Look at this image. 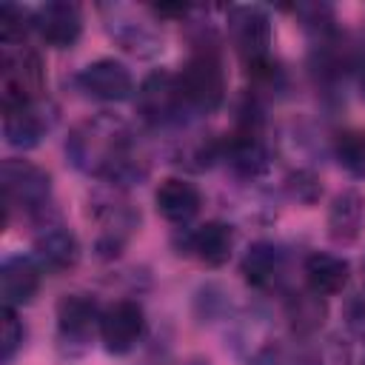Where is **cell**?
Instances as JSON below:
<instances>
[{
    "label": "cell",
    "instance_id": "cell-7",
    "mask_svg": "<svg viewBox=\"0 0 365 365\" xmlns=\"http://www.w3.org/2000/svg\"><path fill=\"white\" fill-rule=\"evenodd\" d=\"M228 37L242 57L248 74L274 63L271 57V17L259 6H234L228 9Z\"/></svg>",
    "mask_w": 365,
    "mask_h": 365
},
{
    "label": "cell",
    "instance_id": "cell-29",
    "mask_svg": "<svg viewBox=\"0 0 365 365\" xmlns=\"http://www.w3.org/2000/svg\"><path fill=\"white\" fill-rule=\"evenodd\" d=\"M356 83H359V91H362V97H365V60L356 66Z\"/></svg>",
    "mask_w": 365,
    "mask_h": 365
},
{
    "label": "cell",
    "instance_id": "cell-1",
    "mask_svg": "<svg viewBox=\"0 0 365 365\" xmlns=\"http://www.w3.org/2000/svg\"><path fill=\"white\" fill-rule=\"evenodd\" d=\"M66 157L77 171L114 188L134 185L148 174V154L137 131L117 114H94L77 123L66 140Z\"/></svg>",
    "mask_w": 365,
    "mask_h": 365
},
{
    "label": "cell",
    "instance_id": "cell-26",
    "mask_svg": "<svg viewBox=\"0 0 365 365\" xmlns=\"http://www.w3.org/2000/svg\"><path fill=\"white\" fill-rule=\"evenodd\" d=\"M311 365H351V351L345 342H339L336 336H328L325 342L317 345V351L311 354Z\"/></svg>",
    "mask_w": 365,
    "mask_h": 365
},
{
    "label": "cell",
    "instance_id": "cell-14",
    "mask_svg": "<svg viewBox=\"0 0 365 365\" xmlns=\"http://www.w3.org/2000/svg\"><path fill=\"white\" fill-rule=\"evenodd\" d=\"M34 31L51 48H71L83 34V11L68 0H48L34 9Z\"/></svg>",
    "mask_w": 365,
    "mask_h": 365
},
{
    "label": "cell",
    "instance_id": "cell-2",
    "mask_svg": "<svg viewBox=\"0 0 365 365\" xmlns=\"http://www.w3.org/2000/svg\"><path fill=\"white\" fill-rule=\"evenodd\" d=\"M0 188H3V225L9 222V214L14 208L29 214L37 225L57 220L51 211V177L46 168L29 160H14V157L3 160Z\"/></svg>",
    "mask_w": 365,
    "mask_h": 365
},
{
    "label": "cell",
    "instance_id": "cell-31",
    "mask_svg": "<svg viewBox=\"0 0 365 365\" xmlns=\"http://www.w3.org/2000/svg\"><path fill=\"white\" fill-rule=\"evenodd\" d=\"M362 365H365V362H362Z\"/></svg>",
    "mask_w": 365,
    "mask_h": 365
},
{
    "label": "cell",
    "instance_id": "cell-18",
    "mask_svg": "<svg viewBox=\"0 0 365 365\" xmlns=\"http://www.w3.org/2000/svg\"><path fill=\"white\" fill-rule=\"evenodd\" d=\"M154 205L168 222L188 225L202 205V194L194 182H188L182 177H168L160 182V188L154 194Z\"/></svg>",
    "mask_w": 365,
    "mask_h": 365
},
{
    "label": "cell",
    "instance_id": "cell-27",
    "mask_svg": "<svg viewBox=\"0 0 365 365\" xmlns=\"http://www.w3.org/2000/svg\"><path fill=\"white\" fill-rule=\"evenodd\" d=\"M288 191H291L294 200L311 205V202L322 194V185H319V180H317L311 171H297V174L288 177Z\"/></svg>",
    "mask_w": 365,
    "mask_h": 365
},
{
    "label": "cell",
    "instance_id": "cell-10",
    "mask_svg": "<svg viewBox=\"0 0 365 365\" xmlns=\"http://www.w3.org/2000/svg\"><path fill=\"white\" fill-rule=\"evenodd\" d=\"M145 334V311L134 299H117L108 308H103L100 317V342L108 354H128L137 348V342Z\"/></svg>",
    "mask_w": 365,
    "mask_h": 365
},
{
    "label": "cell",
    "instance_id": "cell-30",
    "mask_svg": "<svg viewBox=\"0 0 365 365\" xmlns=\"http://www.w3.org/2000/svg\"><path fill=\"white\" fill-rule=\"evenodd\" d=\"M362 277H365V262H362Z\"/></svg>",
    "mask_w": 365,
    "mask_h": 365
},
{
    "label": "cell",
    "instance_id": "cell-12",
    "mask_svg": "<svg viewBox=\"0 0 365 365\" xmlns=\"http://www.w3.org/2000/svg\"><path fill=\"white\" fill-rule=\"evenodd\" d=\"M54 120V106L43 97L14 108H3V137L11 148H34L51 131Z\"/></svg>",
    "mask_w": 365,
    "mask_h": 365
},
{
    "label": "cell",
    "instance_id": "cell-20",
    "mask_svg": "<svg viewBox=\"0 0 365 365\" xmlns=\"http://www.w3.org/2000/svg\"><path fill=\"white\" fill-rule=\"evenodd\" d=\"M365 220V197L356 188H345L334 197L328 208V234L334 242H354L362 231Z\"/></svg>",
    "mask_w": 365,
    "mask_h": 365
},
{
    "label": "cell",
    "instance_id": "cell-5",
    "mask_svg": "<svg viewBox=\"0 0 365 365\" xmlns=\"http://www.w3.org/2000/svg\"><path fill=\"white\" fill-rule=\"evenodd\" d=\"M43 63L26 43H9L0 51V97L3 108H14L43 97Z\"/></svg>",
    "mask_w": 365,
    "mask_h": 365
},
{
    "label": "cell",
    "instance_id": "cell-24",
    "mask_svg": "<svg viewBox=\"0 0 365 365\" xmlns=\"http://www.w3.org/2000/svg\"><path fill=\"white\" fill-rule=\"evenodd\" d=\"M336 160L354 177H365V131H345L336 137Z\"/></svg>",
    "mask_w": 365,
    "mask_h": 365
},
{
    "label": "cell",
    "instance_id": "cell-28",
    "mask_svg": "<svg viewBox=\"0 0 365 365\" xmlns=\"http://www.w3.org/2000/svg\"><path fill=\"white\" fill-rule=\"evenodd\" d=\"M345 317H348V328H351L354 334L365 336V299H362V297H356V299L348 302Z\"/></svg>",
    "mask_w": 365,
    "mask_h": 365
},
{
    "label": "cell",
    "instance_id": "cell-4",
    "mask_svg": "<svg viewBox=\"0 0 365 365\" xmlns=\"http://www.w3.org/2000/svg\"><path fill=\"white\" fill-rule=\"evenodd\" d=\"M134 103H137V114L151 128L182 125L185 114H191L185 106L182 88H180V77L174 71H165V68H157V71L143 77V83L137 86Z\"/></svg>",
    "mask_w": 365,
    "mask_h": 365
},
{
    "label": "cell",
    "instance_id": "cell-9",
    "mask_svg": "<svg viewBox=\"0 0 365 365\" xmlns=\"http://www.w3.org/2000/svg\"><path fill=\"white\" fill-rule=\"evenodd\" d=\"M234 345L248 365H288V348L262 314H248L237 322Z\"/></svg>",
    "mask_w": 365,
    "mask_h": 365
},
{
    "label": "cell",
    "instance_id": "cell-6",
    "mask_svg": "<svg viewBox=\"0 0 365 365\" xmlns=\"http://www.w3.org/2000/svg\"><path fill=\"white\" fill-rule=\"evenodd\" d=\"M91 217L100 225L97 254L103 259H114L123 251L125 240L140 225L137 208L125 200L123 188H114V185H108V191H97L94 194V200H91Z\"/></svg>",
    "mask_w": 365,
    "mask_h": 365
},
{
    "label": "cell",
    "instance_id": "cell-17",
    "mask_svg": "<svg viewBox=\"0 0 365 365\" xmlns=\"http://www.w3.org/2000/svg\"><path fill=\"white\" fill-rule=\"evenodd\" d=\"M180 248L211 268L225 265L231 251H234V228L228 222H220V220L202 222L197 228H185Z\"/></svg>",
    "mask_w": 365,
    "mask_h": 365
},
{
    "label": "cell",
    "instance_id": "cell-13",
    "mask_svg": "<svg viewBox=\"0 0 365 365\" xmlns=\"http://www.w3.org/2000/svg\"><path fill=\"white\" fill-rule=\"evenodd\" d=\"M242 279L257 291H279L288 277V254L282 245L271 240H259L248 245L240 262Z\"/></svg>",
    "mask_w": 365,
    "mask_h": 365
},
{
    "label": "cell",
    "instance_id": "cell-22",
    "mask_svg": "<svg viewBox=\"0 0 365 365\" xmlns=\"http://www.w3.org/2000/svg\"><path fill=\"white\" fill-rule=\"evenodd\" d=\"M108 31H111V37L125 48V51H131V54H140V57H148V54H154V51H160L163 46H160V37L154 34V29L148 26V23H134L131 17H125V14H117L111 23H108Z\"/></svg>",
    "mask_w": 365,
    "mask_h": 365
},
{
    "label": "cell",
    "instance_id": "cell-15",
    "mask_svg": "<svg viewBox=\"0 0 365 365\" xmlns=\"http://www.w3.org/2000/svg\"><path fill=\"white\" fill-rule=\"evenodd\" d=\"M37 237H34V259L40 262L43 271H71L80 262V240L60 222V220H48L43 225H37Z\"/></svg>",
    "mask_w": 365,
    "mask_h": 365
},
{
    "label": "cell",
    "instance_id": "cell-25",
    "mask_svg": "<svg viewBox=\"0 0 365 365\" xmlns=\"http://www.w3.org/2000/svg\"><path fill=\"white\" fill-rule=\"evenodd\" d=\"M26 328L17 317V308L3 305L0 308V362H11L14 354L23 348Z\"/></svg>",
    "mask_w": 365,
    "mask_h": 365
},
{
    "label": "cell",
    "instance_id": "cell-16",
    "mask_svg": "<svg viewBox=\"0 0 365 365\" xmlns=\"http://www.w3.org/2000/svg\"><path fill=\"white\" fill-rule=\"evenodd\" d=\"M40 279H43V268L34 257H23V254H11L0 262V297L3 305L11 308H23L29 305L37 291H40Z\"/></svg>",
    "mask_w": 365,
    "mask_h": 365
},
{
    "label": "cell",
    "instance_id": "cell-11",
    "mask_svg": "<svg viewBox=\"0 0 365 365\" xmlns=\"http://www.w3.org/2000/svg\"><path fill=\"white\" fill-rule=\"evenodd\" d=\"M74 83L86 97L103 100V103H120L134 94V77H131L128 66L114 57H100V60L83 66L80 74L74 77Z\"/></svg>",
    "mask_w": 365,
    "mask_h": 365
},
{
    "label": "cell",
    "instance_id": "cell-3",
    "mask_svg": "<svg viewBox=\"0 0 365 365\" xmlns=\"http://www.w3.org/2000/svg\"><path fill=\"white\" fill-rule=\"evenodd\" d=\"M188 111L211 114L225 100V68L214 40H200L188 54L182 71H177Z\"/></svg>",
    "mask_w": 365,
    "mask_h": 365
},
{
    "label": "cell",
    "instance_id": "cell-8",
    "mask_svg": "<svg viewBox=\"0 0 365 365\" xmlns=\"http://www.w3.org/2000/svg\"><path fill=\"white\" fill-rule=\"evenodd\" d=\"M103 308L91 294H63L57 302V339L68 354L86 351L94 334H100Z\"/></svg>",
    "mask_w": 365,
    "mask_h": 365
},
{
    "label": "cell",
    "instance_id": "cell-23",
    "mask_svg": "<svg viewBox=\"0 0 365 365\" xmlns=\"http://www.w3.org/2000/svg\"><path fill=\"white\" fill-rule=\"evenodd\" d=\"M34 31V11L17 6V3H3L0 6V43H26V34Z\"/></svg>",
    "mask_w": 365,
    "mask_h": 365
},
{
    "label": "cell",
    "instance_id": "cell-21",
    "mask_svg": "<svg viewBox=\"0 0 365 365\" xmlns=\"http://www.w3.org/2000/svg\"><path fill=\"white\" fill-rule=\"evenodd\" d=\"M325 297L314 294L311 288L305 291H297V294H288L285 299V319L291 322V328L299 334V336H311L322 328V319H325Z\"/></svg>",
    "mask_w": 365,
    "mask_h": 365
},
{
    "label": "cell",
    "instance_id": "cell-19",
    "mask_svg": "<svg viewBox=\"0 0 365 365\" xmlns=\"http://www.w3.org/2000/svg\"><path fill=\"white\" fill-rule=\"evenodd\" d=\"M302 277H305V288H311L319 297H334L342 294L348 279H351V265L328 251H314L305 257L302 262Z\"/></svg>",
    "mask_w": 365,
    "mask_h": 365
}]
</instances>
